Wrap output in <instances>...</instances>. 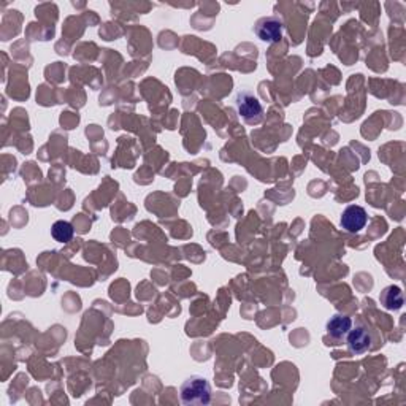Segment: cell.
Wrapping results in <instances>:
<instances>
[{
    "mask_svg": "<svg viewBox=\"0 0 406 406\" xmlns=\"http://www.w3.org/2000/svg\"><path fill=\"white\" fill-rule=\"evenodd\" d=\"M346 344L351 353L359 355L371 349V333L367 327L358 326L355 328L351 327L346 335Z\"/></svg>",
    "mask_w": 406,
    "mask_h": 406,
    "instance_id": "5b68a950",
    "label": "cell"
},
{
    "mask_svg": "<svg viewBox=\"0 0 406 406\" xmlns=\"http://www.w3.org/2000/svg\"><path fill=\"white\" fill-rule=\"evenodd\" d=\"M179 397L183 405L205 406L211 402V387L203 376H191L179 387Z\"/></svg>",
    "mask_w": 406,
    "mask_h": 406,
    "instance_id": "6da1fadb",
    "label": "cell"
},
{
    "mask_svg": "<svg viewBox=\"0 0 406 406\" xmlns=\"http://www.w3.org/2000/svg\"><path fill=\"white\" fill-rule=\"evenodd\" d=\"M339 222H342V227L346 232L359 233L367 226V222H369V215H367L365 208L359 205H351L343 211Z\"/></svg>",
    "mask_w": 406,
    "mask_h": 406,
    "instance_id": "277c9868",
    "label": "cell"
},
{
    "mask_svg": "<svg viewBox=\"0 0 406 406\" xmlns=\"http://www.w3.org/2000/svg\"><path fill=\"white\" fill-rule=\"evenodd\" d=\"M254 32L262 42L276 43L283 38L284 23L278 16H267V18L257 21V24L254 26Z\"/></svg>",
    "mask_w": 406,
    "mask_h": 406,
    "instance_id": "3957f363",
    "label": "cell"
},
{
    "mask_svg": "<svg viewBox=\"0 0 406 406\" xmlns=\"http://www.w3.org/2000/svg\"><path fill=\"white\" fill-rule=\"evenodd\" d=\"M381 305L389 311H397L403 306V292L397 286H389L380 295Z\"/></svg>",
    "mask_w": 406,
    "mask_h": 406,
    "instance_id": "52a82bcc",
    "label": "cell"
},
{
    "mask_svg": "<svg viewBox=\"0 0 406 406\" xmlns=\"http://www.w3.org/2000/svg\"><path fill=\"white\" fill-rule=\"evenodd\" d=\"M351 327H353V321H351V317L344 315H335L326 324L327 333L335 339L346 337L348 332L351 330Z\"/></svg>",
    "mask_w": 406,
    "mask_h": 406,
    "instance_id": "8992f818",
    "label": "cell"
},
{
    "mask_svg": "<svg viewBox=\"0 0 406 406\" xmlns=\"http://www.w3.org/2000/svg\"><path fill=\"white\" fill-rule=\"evenodd\" d=\"M73 226L69 221H58L54 222L51 227L53 238L59 241V243H69V241L73 238Z\"/></svg>",
    "mask_w": 406,
    "mask_h": 406,
    "instance_id": "ba28073f",
    "label": "cell"
},
{
    "mask_svg": "<svg viewBox=\"0 0 406 406\" xmlns=\"http://www.w3.org/2000/svg\"><path fill=\"white\" fill-rule=\"evenodd\" d=\"M238 114L248 124H259L263 116V108L257 97L249 91H241L237 96Z\"/></svg>",
    "mask_w": 406,
    "mask_h": 406,
    "instance_id": "7a4b0ae2",
    "label": "cell"
}]
</instances>
